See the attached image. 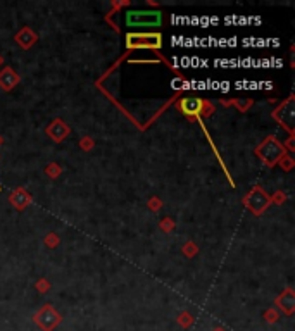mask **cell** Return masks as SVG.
Masks as SVG:
<instances>
[{"label": "cell", "instance_id": "1", "mask_svg": "<svg viewBox=\"0 0 295 331\" xmlns=\"http://www.w3.org/2000/svg\"><path fill=\"white\" fill-rule=\"evenodd\" d=\"M254 152H255V155L262 161V164H266L268 167H275L283 155L289 154V152L285 150V147H283L282 142H280L276 137H273V135L266 137L264 140L255 147Z\"/></svg>", "mask_w": 295, "mask_h": 331}, {"label": "cell", "instance_id": "2", "mask_svg": "<svg viewBox=\"0 0 295 331\" xmlns=\"http://www.w3.org/2000/svg\"><path fill=\"white\" fill-rule=\"evenodd\" d=\"M128 28H159L163 24L161 10H128L125 14Z\"/></svg>", "mask_w": 295, "mask_h": 331}, {"label": "cell", "instance_id": "3", "mask_svg": "<svg viewBox=\"0 0 295 331\" xmlns=\"http://www.w3.org/2000/svg\"><path fill=\"white\" fill-rule=\"evenodd\" d=\"M242 204H244V207L247 209L251 214L262 216L266 211H268L271 202H269L268 191H266L261 184H254V186L251 188V191L242 198Z\"/></svg>", "mask_w": 295, "mask_h": 331}, {"label": "cell", "instance_id": "4", "mask_svg": "<svg viewBox=\"0 0 295 331\" xmlns=\"http://www.w3.org/2000/svg\"><path fill=\"white\" fill-rule=\"evenodd\" d=\"M33 321L42 331H54L62 323V316L54 309V305L45 304L35 312Z\"/></svg>", "mask_w": 295, "mask_h": 331}, {"label": "cell", "instance_id": "5", "mask_svg": "<svg viewBox=\"0 0 295 331\" xmlns=\"http://www.w3.org/2000/svg\"><path fill=\"white\" fill-rule=\"evenodd\" d=\"M126 47L128 48H161L163 47V35L161 33H128L126 35Z\"/></svg>", "mask_w": 295, "mask_h": 331}, {"label": "cell", "instance_id": "6", "mask_svg": "<svg viewBox=\"0 0 295 331\" xmlns=\"http://www.w3.org/2000/svg\"><path fill=\"white\" fill-rule=\"evenodd\" d=\"M273 117L278 121L280 124H283L285 130H289L290 133H294V119H295V99L289 97L285 102H282V106L276 110H273Z\"/></svg>", "mask_w": 295, "mask_h": 331}, {"label": "cell", "instance_id": "7", "mask_svg": "<svg viewBox=\"0 0 295 331\" xmlns=\"http://www.w3.org/2000/svg\"><path fill=\"white\" fill-rule=\"evenodd\" d=\"M204 106H206V100L204 99H199V97H183L176 104V109L183 116H187L190 121H194L197 117H202Z\"/></svg>", "mask_w": 295, "mask_h": 331}, {"label": "cell", "instance_id": "8", "mask_svg": "<svg viewBox=\"0 0 295 331\" xmlns=\"http://www.w3.org/2000/svg\"><path fill=\"white\" fill-rule=\"evenodd\" d=\"M45 133H47L48 137L52 138V142H55V144H61V142H64L66 138L69 137L71 130H69V126L66 124L64 119H61V117H55V119L52 121V123L48 124L47 128H45Z\"/></svg>", "mask_w": 295, "mask_h": 331}, {"label": "cell", "instance_id": "9", "mask_svg": "<svg viewBox=\"0 0 295 331\" xmlns=\"http://www.w3.org/2000/svg\"><path fill=\"white\" fill-rule=\"evenodd\" d=\"M31 202H33V198H31L30 191L23 186L12 190V193L9 195V204L12 205L14 209H17V211H24Z\"/></svg>", "mask_w": 295, "mask_h": 331}, {"label": "cell", "instance_id": "10", "mask_svg": "<svg viewBox=\"0 0 295 331\" xmlns=\"http://www.w3.org/2000/svg\"><path fill=\"white\" fill-rule=\"evenodd\" d=\"M275 305L276 309H282V312H285L287 316H292L295 312V292L292 288H287L276 297Z\"/></svg>", "mask_w": 295, "mask_h": 331}, {"label": "cell", "instance_id": "11", "mask_svg": "<svg viewBox=\"0 0 295 331\" xmlns=\"http://www.w3.org/2000/svg\"><path fill=\"white\" fill-rule=\"evenodd\" d=\"M14 41H16L23 50H30V48L38 41V35L35 33L30 26H24L14 35Z\"/></svg>", "mask_w": 295, "mask_h": 331}, {"label": "cell", "instance_id": "12", "mask_svg": "<svg viewBox=\"0 0 295 331\" xmlns=\"http://www.w3.org/2000/svg\"><path fill=\"white\" fill-rule=\"evenodd\" d=\"M19 81H21L19 74H17L12 68H9V66H5V68L0 71V88H2L3 92L14 90L17 85H19Z\"/></svg>", "mask_w": 295, "mask_h": 331}, {"label": "cell", "instance_id": "13", "mask_svg": "<svg viewBox=\"0 0 295 331\" xmlns=\"http://www.w3.org/2000/svg\"><path fill=\"white\" fill-rule=\"evenodd\" d=\"M45 174H47L50 180H55V178H59L62 174V167L57 164V162H48L47 166H45Z\"/></svg>", "mask_w": 295, "mask_h": 331}, {"label": "cell", "instance_id": "14", "mask_svg": "<svg viewBox=\"0 0 295 331\" xmlns=\"http://www.w3.org/2000/svg\"><path fill=\"white\" fill-rule=\"evenodd\" d=\"M181 252H183L185 257H188V259H192V257H195L197 254H199V247H197L195 242H187L183 247H181Z\"/></svg>", "mask_w": 295, "mask_h": 331}, {"label": "cell", "instance_id": "15", "mask_svg": "<svg viewBox=\"0 0 295 331\" xmlns=\"http://www.w3.org/2000/svg\"><path fill=\"white\" fill-rule=\"evenodd\" d=\"M287 200H289V195H287L283 190H278V191H275L273 195H269V202H271V205H282V204H285Z\"/></svg>", "mask_w": 295, "mask_h": 331}, {"label": "cell", "instance_id": "16", "mask_svg": "<svg viewBox=\"0 0 295 331\" xmlns=\"http://www.w3.org/2000/svg\"><path fill=\"white\" fill-rule=\"evenodd\" d=\"M276 166H280L283 171H292L294 166H295V161H294V157L290 154H285L282 159H280L278 164H276Z\"/></svg>", "mask_w": 295, "mask_h": 331}, {"label": "cell", "instance_id": "17", "mask_svg": "<svg viewBox=\"0 0 295 331\" xmlns=\"http://www.w3.org/2000/svg\"><path fill=\"white\" fill-rule=\"evenodd\" d=\"M174 228H176V222H174L171 218H163V219H161V221H159V229H161V231H164V233H171Z\"/></svg>", "mask_w": 295, "mask_h": 331}, {"label": "cell", "instance_id": "18", "mask_svg": "<svg viewBox=\"0 0 295 331\" xmlns=\"http://www.w3.org/2000/svg\"><path fill=\"white\" fill-rule=\"evenodd\" d=\"M43 243L47 245V249H55V247L61 243V238H59V235H55V233H47L43 238Z\"/></svg>", "mask_w": 295, "mask_h": 331}, {"label": "cell", "instance_id": "19", "mask_svg": "<svg viewBox=\"0 0 295 331\" xmlns=\"http://www.w3.org/2000/svg\"><path fill=\"white\" fill-rule=\"evenodd\" d=\"M147 207H149L152 212H159L161 209H163V200L154 195V197H150L149 200H147Z\"/></svg>", "mask_w": 295, "mask_h": 331}, {"label": "cell", "instance_id": "20", "mask_svg": "<svg viewBox=\"0 0 295 331\" xmlns=\"http://www.w3.org/2000/svg\"><path fill=\"white\" fill-rule=\"evenodd\" d=\"M35 288L38 290V294H47L50 290V281L47 278H38L37 283H35Z\"/></svg>", "mask_w": 295, "mask_h": 331}, {"label": "cell", "instance_id": "21", "mask_svg": "<svg viewBox=\"0 0 295 331\" xmlns=\"http://www.w3.org/2000/svg\"><path fill=\"white\" fill-rule=\"evenodd\" d=\"M93 147H95V140H93L92 137H83L82 140H80V148H82L83 152L93 150Z\"/></svg>", "mask_w": 295, "mask_h": 331}, {"label": "cell", "instance_id": "22", "mask_svg": "<svg viewBox=\"0 0 295 331\" xmlns=\"http://www.w3.org/2000/svg\"><path fill=\"white\" fill-rule=\"evenodd\" d=\"M278 319H280V312L276 311V309H268V311L264 312V321L269 323V325L276 323Z\"/></svg>", "mask_w": 295, "mask_h": 331}, {"label": "cell", "instance_id": "23", "mask_svg": "<svg viewBox=\"0 0 295 331\" xmlns=\"http://www.w3.org/2000/svg\"><path fill=\"white\" fill-rule=\"evenodd\" d=\"M178 323H180V326H183V328H188V326L194 323V318H192L190 312H181L180 318H178Z\"/></svg>", "mask_w": 295, "mask_h": 331}, {"label": "cell", "instance_id": "24", "mask_svg": "<svg viewBox=\"0 0 295 331\" xmlns=\"http://www.w3.org/2000/svg\"><path fill=\"white\" fill-rule=\"evenodd\" d=\"M214 106L212 104L209 102V100H206V106H204V112H202V117H209V116H212L214 114Z\"/></svg>", "mask_w": 295, "mask_h": 331}, {"label": "cell", "instance_id": "25", "mask_svg": "<svg viewBox=\"0 0 295 331\" xmlns=\"http://www.w3.org/2000/svg\"><path fill=\"white\" fill-rule=\"evenodd\" d=\"M283 147H285V150L289 148V152H294V137L289 138V142H287V144L283 145Z\"/></svg>", "mask_w": 295, "mask_h": 331}, {"label": "cell", "instance_id": "26", "mask_svg": "<svg viewBox=\"0 0 295 331\" xmlns=\"http://www.w3.org/2000/svg\"><path fill=\"white\" fill-rule=\"evenodd\" d=\"M2 144H3V138H2V135H0V147H2Z\"/></svg>", "mask_w": 295, "mask_h": 331}, {"label": "cell", "instance_id": "27", "mask_svg": "<svg viewBox=\"0 0 295 331\" xmlns=\"http://www.w3.org/2000/svg\"><path fill=\"white\" fill-rule=\"evenodd\" d=\"M212 331H226V330H223V328H216V330H212Z\"/></svg>", "mask_w": 295, "mask_h": 331}, {"label": "cell", "instance_id": "28", "mask_svg": "<svg viewBox=\"0 0 295 331\" xmlns=\"http://www.w3.org/2000/svg\"><path fill=\"white\" fill-rule=\"evenodd\" d=\"M2 62H3V59H2V55H0V66H2Z\"/></svg>", "mask_w": 295, "mask_h": 331}]
</instances>
